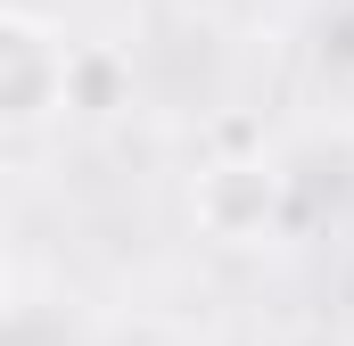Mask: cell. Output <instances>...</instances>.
I'll return each instance as SVG.
<instances>
[{
    "label": "cell",
    "instance_id": "6da1fadb",
    "mask_svg": "<svg viewBox=\"0 0 354 346\" xmlns=\"http://www.w3.org/2000/svg\"><path fill=\"white\" fill-rule=\"evenodd\" d=\"M280 215H288V173L264 149H223L189 181V223L214 248H264L280 231Z\"/></svg>",
    "mask_w": 354,
    "mask_h": 346
},
{
    "label": "cell",
    "instance_id": "7a4b0ae2",
    "mask_svg": "<svg viewBox=\"0 0 354 346\" xmlns=\"http://www.w3.org/2000/svg\"><path fill=\"white\" fill-rule=\"evenodd\" d=\"M66 33L41 8H0V132H41L66 116Z\"/></svg>",
    "mask_w": 354,
    "mask_h": 346
},
{
    "label": "cell",
    "instance_id": "3957f363",
    "mask_svg": "<svg viewBox=\"0 0 354 346\" xmlns=\"http://www.w3.org/2000/svg\"><path fill=\"white\" fill-rule=\"evenodd\" d=\"M132 107V58L115 42H75L66 50V116L83 124H115Z\"/></svg>",
    "mask_w": 354,
    "mask_h": 346
},
{
    "label": "cell",
    "instance_id": "277c9868",
    "mask_svg": "<svg viewBox=\"0 0 354 346\" xmlns=\"http://www.w3.org/2000/svg\"><path fill=\"white\" fill-rule=\"evenodd\" d=\"M0 313H8V248H0Z\"/></svg>",
    "mask_w": 354,
    "mask_h": 346
}]
</instances>
